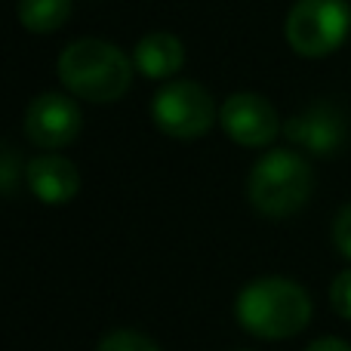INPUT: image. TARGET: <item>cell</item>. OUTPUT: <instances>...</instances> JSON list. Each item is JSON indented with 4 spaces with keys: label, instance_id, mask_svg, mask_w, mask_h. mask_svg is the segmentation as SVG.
<instances>
[{
    "label": "cell",
    "instance_id": "obj_2",
    "mask_svg": "<svg viewBox=\"0 0 351 351\" xmlns=\"http://www.w3.org/2000/svg\"><path fill=\"white\" fill-rule=\"evenodd\" d=\"M56 71L68 96L93 105H111L130 90L136 65L117 43L80 37L62 49Z\"/></svg>",
    "mask_w": 351,
    "mask_h": 351
},
{
    "label": "cell",
    "instance_id": "obj_13",
    "mask_svg": "<svg viewBox=\"0 0 351 351\" xmlns=\"http://www.w3.org/2000/svg\"><path fill=\"white\" fill-rule=\"evenodd\" d=\"M19 176L25 179V164L19 160L16 148H12L10 142H3V152H0V191H3V197H12V194H16Z\"/></svg>",
    "mask_w": 351,
    "mask_h": 351
},
{
    "label": "cell",
    "instance_id": "obj_7",
    "mask_svg": "<svg viewBox=\"0 0 351 351\" xmlns=\"http://www.w3.org/2000/svg\"><path fill=\"white\" fill-rule=\"evenodd\" d=\"M219 123L225 136L243 148H268L274 136L284 133L274 105L259 93H231L219 108Z\"/></svg>",
    "mask_w": 351,
    "mask_h": 351
},
{
    "label": "cell",
    "instance_id": "obj_14",
    "mask_svg": "<svg viewBox=\"0 0 351 351\" xmlns=\"http://www.w3.org/2000/svg\"><path fill=\"white\" fill-rule=\"evenodd\" d=\"M330 305H333V311L342 321L351 324V268H346V271H339L333 278V284H330Z\"/></svg>",
    "mask_w": 351,
    "mask_h": 351
},
{
    "label": "cell",
    "instance_id": "obj_4",
    "mask_svg": "<svg viewBox=\"0 0 351 351\" xmlns=\"http://www.w3.org/2000/svg\"><path fill=\"white\" fill-rule=\"evenodd\" d=\"M351 34L348 0H296L287 12L284 37L302 59H327Z\"/></svg>",
    "mask_w": 351,
    "mask_h": 351
},
{
    "label": "cell",
    "instance_id": "obj_1",
    "mask_svg": "<svg viewBox=\"0 0 351 351\" xmlns=\"http://www.w3.org/2000/svg\"><path fill=\"white\" fill-rule=\"evenodd\" d=\"M234 317L243 333L265 342H280L311 324V296L302 284L280 274L250 280L234 299Z\"/></svg>",
    "mask_w": 351,
    "mask_h": 351
},
{
    "label": "cell",
    "instance_id": "obj_16",
    "mask_svg": "<svg viewBox=\"0 0 351 351\" xmlns=\"http://www.w3.org/2000/svg\"><path fill=\"white\" fill-rule=\"evenodd\" d=\"M305 351H351V346L346 339H336V336H324V339H315Z\"/></svg>",
    "mask_w": 351,
    "mask_h": 351
},
{
    "label": "cell",
    "instance_id": "obj_9",
    "mask_svg": "<svg viewBox=\"0 0 351 351\" xmlns=\"http://www.w3.org/2000/svg\"><path fill=\"white\" fill-rule=\"evenodd\" d=\"M25 182H28L31 194L47 206H62L74 200L80 191V173L68 158L56 152H43L25 164Z\"/></svg>",
    "mask_w": 351,
    "mask_h": 351
},
{
    "label": "cell",
    "instance_id": "obj_3",
    "mask_svg": "<svg viewBox=\"0 0 351 351\" xmlns=\"http://www.w3.org/2000/svg\"><path fill=\"white\" fill-rule=\"evenodd\" d=\"M315 173L299 152L271 148L253 164L247 176V200L268 219H287L311 200Z\"/></svg>",
    "mask_w": 351,
    "mask_h": 351
},
{
    "label": "cell",
    "instance_id": "obj_15",
    "mask_svg": "<svg viewBox=\"0 0 351 351\" xmlns=\"http://www.w3.org/2000/svg\"><path fill=\"white\" fill-rule=\"evenodd\" d=\"M333 247L351 262V204H346L333 219Z\"/></svg>",
    "mask_w": 351,
    "mask_h": 351
},
{
    "label": "cell",
    "instance_id": "obj_11",
    "mask_svg": "<svg viewBox=\"0 0 351 351\" xmlns=\"http://www.w3.org/2000/svg\"><path fill=\"white\" fill-rule=\"evenodd\" d=\"M16 16L31 34H53L71 16V0H19Z\"/></svg>",
    "mask_w": 351,
    "mask_h": 351
},
{
    "label": "cell",
    "instance_id": "obj_12",
    "mask_svg": "<svg viewBox=\"0 0 351 351\" xmlns=\"http://www.w3.org/2000/svg\"><path fill=\"white\" fill-rule=\"evenodd\" d=\"M96 351H160V346L139 330H111L108 336H102Z\"/></svg>",
    "mask_w": 351,
    "mask_h": 351
},
{
    "label": "cell",
    "instance_id": "obj_10",
    "mask_svg": "<svg viewBox=\"0 0 351 351\" xmlns=\"http://www.w3.org/2000/svg\"><path fill=\"white\" fill-rule=\"evenodd\" d=\"M133 65L148 80H173L185 65V43L170 31H152L136 43Z\"/></svg>",
    "mask_w": 351,
    "mask_h": 351
},
{
    "label": "cell",
    "instance_id": "obj_5",
    "mask_svg": "<svg viewBox=\"0 0 351 351\" xmlns=\"http://www.w3.org/2000/svg\"><path fill=\"white\" fill-rule=\"evenodd\" d=\"M152 121L170 139H200L219 121L216 99L197 80H167L152 99Z\"/></svg>",
    "mask_w": 351,
    "mask_h": 351
},
{
    "label": "cell",
    "instance_id": "obj_6",
    "mask_svg": "<svg viewBox=\"0 0 351 351\" xmlns=\"http://www.w3.org/2000/svg\"><path fill=\"white\" fill-rule=\"evenodd\" d=\"M80 108L74 96L65 93H40L28 102L22 117L25 139L40 152H59L80 136Z\"/></svg>",
    "mask_w": 351,
    "mask_h": 351
},
{
    "label": "cell",
    "instance_id": "obj_8",
    "mask_svg": "<svg viewBox=\"0 0 351 351\" xmlns=\"http://www.w3.org/2000/svg\"><path fill=\"white\" fill-rule=\"evenodd\" d=\"M284 136L302 152L317 154V158H330V154H336L342 148L348 127L346 117L339 114V108H333L330 102H315L284 123Z\"/></svg>",
    "mask_w": 351,
    "mask_h": 351
}]
</instances>
